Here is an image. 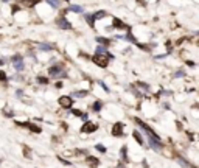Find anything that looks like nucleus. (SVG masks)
I'll return each instance as SVG.
<instances>
[{
  "instance_id": "nucleus-1",
  "label": "nucleus",
  "mask_w": 199,
  "mask_h": 168,
  "mask_svg": "<svg viewBox=\"0 0 199 168\" xmlns=\"http://www.w3.org/2000/svg\"><path fill=\"white\" fill-rule=\"evenodd\" d=\"M109 59H111V53H104V55H95V56L92 58V61H93V62H95L98 67H101V69H106V67H107Z\"/></svg>"
},
{
  "instance_id": "nucleus-2",
  "label": "nucleus",
  "mask_w": 199,
  "mask_h": 168,
  "mask_svg": "<svg viewBox=\"0 0 199 168\" xmlns=\"http://www.w3.org/2000/svg\"><path fill=\"white\" fill-rule=\"evenodd\" d=\"M11 61H12V64H14V67H16V70H23V58L20 56V55H14L12 58H11Z\"/></svg>"
},
{
  "instance_id": "nucleus-3",
  "label": "nucleus",
  "mask_w": 199,
  "mask_h": 168,
  "mask_svg": "<svg viewBox=\"0 0 199 168\" xmlns=\"http://www.w3.org/2000/svg\"><path fill=\"white\" fill-rule=\"evenodd\" d=\"M56 23H58V26H59V28H62V30H72V25L67 22V19H65L64 16H61V17L58 19V22H56Z\"/></svg>"
},
{
  "instance_id": "nucleus-4",
  "label": "nucleus",
  "mask_w": 199,
  "mask_h": 168,
  "mask_svg": "<svg viewBox=\"0 0 199 168\" xmlns=\"http://www.w3.org/2000/svg\"><path fill=\"white\" fill-rule=\"evenodd\" d=\"M112 26H114V28H117V30H129V26H128V25H125V23H123L118 17H114V19H112Z\"/></svg>"
},
{
  "instance_id": "nucleus-5",
  "label": "nucleus",
  "mask_w": 199,
  "mask_h": 168,
  "mask_svg": "<svg viewBox=\"0 0 199 168\" xmlns=\"http://www.w3.org/2000/svg\"><path fill=\"white\" fill-rule=\"evenodd\" d=\"M62 67H64V65H53V67L48 69V73H50L51 76H61V75H62Z\"/></svg>"
},
{
  "instance_id": "nucleus-6",
  "label": "nucleus",
  "mask_w": 199,
  "mask_h": 168,
  "mask_svg": "<svg viewBox=\"0 0 199 168\" xmlns=\"http://www.w3.org/2000/svg\"><path fill=\"white\" fill-rule=\"evenodd\" d=\"M112 136H115V137H121L123 136V125L121 123H115L112 126Z\"/></svg>"
},
{
  "instance_id": "nucleus-7",
  "label": "nucleus",
  "mask_w": 199,
  "mask_h": 168,
  "mask_svg": "<svg viewBox=\"0 0 199 168\" xmlns=\"http://www.w3.org/2000/svg\"><path fill=\"white\" fill-rule=\"evenodd\" d=\"M97 128H98V126H97L95 123L87 122V123H84V126H83L81 129H83V132H89V134H90V132H95V131H97Z\"/></svg>"
},
{
  "instance_id": "nucleus-8",
  "label": "nucleus",
  "mask_w": 199,
  "mask_h": 168,
  "mask_svg": "<svg viewBox=\"0 0 199 168\" xmlns=\"http://www.w3.org/2000/svg\"><path fill=\"white\" fill-rule=\"evenodd\" d=\"M59 104H61L62 107H70V106L73 104V100H72L70 97H65V95H64V97L59 98Z\"/></svg>"
},
{
  "instance_id": "nucleus-9",
  "label": "nucleus",
  "mask_w": 199,
  "mask_h": 168,
  "mask_svg": "<svg viewBox=\"0 0 199 168\" xmlns=\"http://www.w3.org/2000/svg\"><path fill=\"white\" fill-rule=\"evenodd\" d=\"M19 126H25V128H30V131H33V132H40V128L39 126H36V125H33V123H17Z\"/></svg>"
},
{
  "instance_id": "nucleus-10",
  "label": "nucleus",
  "mask_w": 199,
  "mask_h": 168,
  "mask_svg": "<svg viewBox=\"0 0 199 168\" xmlns=\"http://www.w3.org/2000/svg\"><path fill=\"white\" fill-rule=\"evenodd\" d=\"M87 162L92 165V168L98 167V164H100V160H98L97 157H93V156H87Z\"/></svg>"
},
{
  "instance_id": "nucleus-11",
  "label": "nucleus",
  "mask_w": 199,
  "mask_h": 168,
  "mask_svg": "<svg viewBox=\"0 0 199 168\" xmlns=\"http://www.w3.org/2000/svg\"><path fill=\"white\" fill-rule=\"evenodd\" d=\"M20 3H23V6H34V5H37L40 0H19Z\"/></svg>"
},
{
  "instance_id": "nucleus-12",
  "label": "nucleus",
  "mask_w": 199,
  "mask_h": 168,
  "mask_svg": "<svg viewBox=\"0 0 199 168\" xmlns=\"http://www.w3.org/2000/svg\"><path fill=\"white\" fill-rule=\"evenodd\" d=\"M97 42H98L100 45H106V47H107V45H111L112 41H111V39H106V37H97Z\"/></svg>"
},
{
  "instance_id": "nucleus-13",
  "label": "nucleus",
  "mask_w": 199,
  "mask_h": 168,
  "mask_svg": "<svg viewBox=\"0 0 199 168\" xmlns=\"http://www.w3.org/2000/svg\"><path fill=\"white\" fill-rule=\"evenodd\" d=\"M84 19H86V22H87V23L93 28V25H95V19H93V16H92V14H86V16H84Z\"/></svg>"
},
{
  "instance_id": "nucleus-14",
  "label": "nucleus",
  "mask_w": 199,
  "mask_h": 168,
  "mask_svg": "<svg viewBox=\"0 0 199 168\" xmlns=\"http://www.w3.org/2000/svg\"><path fill=\"white\" fill-rule=\"evenodd\" d=\"M93 16V19H103L104 16H106V11H98V12H95V14H92Z\"/></svg>"
},
{
  "instance_id": "nucleus-15",
  "label": "nucleus",
  "mask_w": 199,
  "mask_h": 168,
  "mask_svg": "<svg viewBox=\"0 0 199 168\" xmlns=\"http://www.w3.org/2000/svg\"><path fill=\"white\" fill-rule=\"evenodd\" d=\"M132 136H134V139H135V140H137L140 145H143V139H142V136H140L137 131H134V134H132Z\"/></svg>"
},
{
  "instance_id": "nucleus-16",
  "label": "nucleus",
  "mask_w": 199,
  "mask_h": 168,
  "mask_svg": "<svg viewBox=\"0 0 199 168\" xmlns=\"http://www.w3.org/2000/svg\"><path fill=\"white\" fill-rule=\"evenodd\" d=\"M23 156L28 157V159H31V150L28 146H23Z\"/></svg>"
},
{
  "instance_id": "nucleus-17",
  "label": "nucleus",
  "mask_w": 199,
  "mask_h": 168,
  "mask_svg": "<svg viewBox=\"0 0 199 168\" xmlns=\"http://www.w3.org/2000/svg\"><path fill=\"white\" fill-rule=\"evenodd\" d=\"M47 3H48V5H51L53 8H58V6H59V3H61V0H47Z\"/></svg>"
},
{
  "instance_id": "nucleus-18",
  "label": "nucleus",
  "mask_w": 199,
  "mask_h": 168,
  "mask_svg": "<svg viewBox=\"0 0 199 168\" xmlns=\"http://www.w3.org/2000/svg\"><path fill=\"white\" fill-rule=\"evenodd\" d=\"M68 9H70V11H75V12H83V8H81V6H75V5L70 6Z\"/></svg>"
},
{
  "instance_id": "nucleus-19",
  "label": "nucleus",
  "mask_w": 199,
  "mask_h": 168,
  "mask_svg": "<svg viewBox=\"0 0 199 168\" xmlns=\"http://www.w3.org/2000/svg\"><path fill=\"white\" fill-rule=\"evenodd\" d=\"M37 83H39V84H48L50 81H48L47 78H44V76H39V78H37Z\"/></svg>"
},
{
  "instance_id": "nucleus-20",
  "label": "nucleus",
  "mask_w": 199,
  "mask_h": 168,
  "mask_svg": "<svg viewBox=\"0 0 199 168\" xmlns=\"http://www.w3.org/2000/svg\"><path fill=\"white\" fill-rule=\"evenodd\" d=\"M103 107V103L101 101H97V103H93V111H100Z\"/></svg>"
},
{
  "instance_id": "nucleus-21",
  "label": "nucleus",
  "mask_w": 199,
  "mask_h": 168,
  "mask_svg": "<svg viewBox=\"0 0 199 168\" xmlns=\"http://www.w3.org/2000/svg\"><path fill=\"white\" fill-rule=\"evenodd\" d=\"M39 48H40V50H51L53 47H51V45H48V44H40V45H39Z\"/></svg>"
},
{
  "instance_id": "nucleus-22",
  "label": "nucleus",
  "mask_w": 199,
  "mask_h": 168,
  "mask_svg": "<svg viewBox=\"0 0 199 168\" xmlns=\"http://www.w3.org/2000/svg\"><path fill=\"white\" fill-rule=\"evenodd\" d=\"M3 112H5V115H6V117H12V111H11L9 107H5V109H3Z\"/></svg>"
},
{
  "instance_id": "nucleus-23",
  "label": "nucleus",
  "mask_w": 199,
  "mask_h": 168,
  "mask_svg": "<svg viewBox=\"0 0 199 168\" xmlns=\"http://www.w3.org/2000/svg\"><path fill=\"white\" fill-rule=\"evenodd\" d=\"M87 95V90H79V92H76V97H86Z\"/></svg>"
},
{
  "instance_id": "nucleus-24",
  "label": "nucleus",
  "mask_w": 199,
  "mask_h": 168,
  "mask_svg": "<svg viewBox=\"0 0 199 168\" xmlns=\"http://www.w3.org/2000/svg\"><path fill=\"white\" fill-rule=\"evenodd\" d=\"M126 151H128V148H126V146H123V148H121V154H123V157H125V160H128V156H126Z\"/></svg>"
},
{
  "instance_id": "nucleus-25",
  "label": "nucleus",
  "mask_w": 199,
  "mask_h": 168,
  "mask_svg": "<svg viewBox=\"0 0 199 168\" xmlns=\"http://www.w3.org/2000/svg\"><path fill=\"white\" fill-rule=\"evenodd\" d=\"M0 81H3V83L6 81V73H5V72H2V70H0Z\"/></svg>"
},
{
  "instance_id": "nucleus-26",
  "label": "nucleus",
  "mask_w": 199,
  "mask_h": 168,
  "mask_svg": "<svg viewBox=\"0 0 199 168\" xmlns=\"http://www.w3.org/2000/svg\"><path fill=\"white\" fill-rule=\"evenodd\" d=\"M72 112H73V115H78V117H83V112H81V111H78V109H73Z\"/></svg>"
},
{
  "instance_id": "nucleus-27",
  "label": "nucleus",
  "mask_w": 199,
  "mask_h": 168,
  "mask_svg": "<svg viewBox=\"0 0 199 168\" xmlns=\"http://www.w3.org/2000/svg\"><path fill=\"white\" fill-rule=\"evenodd\" d=\"M97 150H98V151H101V153H104V151H106V148H104V146H101V145H97Z\"/></svg>"
},
{
  "instance_id": "nucleus-28",
  "label": "nucleus",
  "mask_w": 199,
  "mask_h": 168,
  "mask_svg": "<svg viewBox=\"0 0 199 168\" xmlns=\"http://www.w3.org/2000/svg\"><path fill=\"white\" fill-rule=\"evenodd\" d=\"M19 9H20V8H19V6H14V8H12V9H11V11H12V12H16V11H19Z\"/></svg>"
},
{
  "instance_id": "nucleus-29",
  "label": "nucleus",
  "mask_w": 199,
  "mask_h": 168,
  "mask_svg": "<svg viewBox=\"0 0 199 168\" xmlns=\"http://www.w3.org/2000/svg\"><path fill=\"white\" fill-rule=\"evenodd\" d=\"M139 3H142V5H145V0H137Z\"/></svg>"
}]
</instances>
